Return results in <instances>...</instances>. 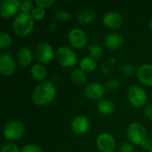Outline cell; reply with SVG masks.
<instances>
[{"label":"cell","instance_id":"1","mask_svg":"<svg viewBox=\"0 0 152 152\" xmlns=\"http://www.w3.org/2000/svg\"><path fill=\"white\" fill-rule=\"evenodd\" d=\"M57 94L55 86L51 81H44L35 87L32 92V102L37 106L47 105L52 102Z\"/></svg>","mask_w":152,"mask_h":152},{"label":"cell","instance_id":"2","mask_svg":"<svg viewBox=\"0 0 152 152\" xmlns=\"http://www.w3.org/2000/svg\"><path fill=\"white\" fill-rule=\"evenodd\" d=\"M35 20L30 13L19 12L13 19L12 28L14 34L20 37H27L33 31Z\"/></svg>","mask_w":152,"mask_h":152},{"label":"cell","instance_id":"3","mask_svg":"<svg viewBox=\"0 0 152 152\" xmlns=\"http://www.w3.org/2000/svg\"><path fill=\"white\" fill-rule=\"evenodd\" d=\"M126 136L134 145L142 146L147 142V130L140 123H132L126 129Z\"/></svg>","mask_w":152,"mask_h":152},{"label":"cell","instance_id":"4","mask_svg":"<svg viewBox=\"0 0 152 152\" xmlns=\"http://www.w3.org/2000/svg\"><path fill=\"white\" fill-rule=\"evenodd\" d=\"M55 56L59 64L63 68H72L78 62L77 53L69 46H61L57 49Z\"/></svg>","mask_w":152,"mask_h":152},{"label":"cell","instance_id":"5","mask_svg":"<svg viewBox=\"0 0 152 152\" xmlns=\"http://www.w3.org/2000/svg\"><path fill=\"white\" fill-rule=\"evenodd\" d=\"M25 133V126L20 120H11L7 122L3 128L4 137L8 141H17L22 137Z\"/></svg>","mask_w":152,"mask_h":152},{"label":"cell","instance_id":"6","mask_svg":"<svg viewBox=\"0 0 152 152\" xmlns=\"http://www.w3.org/2000/svg\"><path fill=\"white\" fill-rule=\"evenodd\" d=\"M127 98L132 106L139 109L143 107L148 101L146 91L140 86H132L127 92Z\"/></svg>","mask_w":152,"mask_h":152},{"label":"cell","instance_id":"7","mask_svg":"<svg viewBox=\"0 0 152 152\" xmlns=\"http://www.w3.org/2000/svg\"><path fill=\"white\" fill-rule=\"evenodd\" d=\"M34 55L39 63L45 64L50 62L53 59L55 53L53 46L50 44L44 42L37 45L34 50Z\"/></svg>","mask_w":152,"mask_h":152},{"label":"cell","instance_id":"8","mask_svg":"<svg viewBox=\"0 0 152 152\" xmlns=\"http://www.w3.org/2000/svg\"><path fill=\"white\" fill-rule=\"evenodd\" d=\"M68 40L73 47L82 49L86 47L88 43V36L83 29L74 28L68 33Z\"/></svg>","mask_w":152,"mask_h":152},{"label":"cell","instance_id":"9","mask_svg":"<svg viewBox=\"0 0 152 152\" xmlns=\"http://www.w3.org/2000/svg\"><path fill=\"white\" fill-rule=\"evenodd\" d=\"M96 147L100 152H114L117 148V142L112 134L102 133L96 138Z\"/></svg>","mask_w":152,"mask_h":152},{"label":"cell","instance_id":"10","mask_svg":"<svg viewBox=\"0 0 152 152\" xmlns=\"http://www.w3.org/2000/svg\"><path fill=\"white\" fill-rule=\"evenodd\" d=\"M20 1L19 0H3L0 3V15L4 19L15 17L20 12Z\"/></svg>","mask_w":152,"mask_h":152},{"label":"cell","instance_id":"11","mask_svg":"<svg viewBox=\"0 0 152 152\" xmlns=\"http://www.w3.org/2000/svg\"><path fill=\"white\" fill-rule=\"evenodd\" d=\"M106 93V88L103 85L98 82H92L87 84L84 88L85 95L94 101H100L103 98Z\"/></svg>","mask_w":152,"mask_h":152},{"label":"cell","instance_id":"12","mask_svg":"<svg viewBox=\"0 0 152 152\" xmlns=\"http://www.w3.org/2000/svg\"><path fill=\"white\" fill-rule=\"evenodd\" d=\"M103 25L110 29H118L124 23L123 15L117 11H110L106 12L102 17Z\"/></svg>","mask_w":152,"mask_h":152},{"label":"cell","instance_id":"13","mask_svg":"<svg viewBox=\"0 0 152 152\" xmlns=\"http://www.w3.org/2000/svg\"><path fill=\"white\" fill-rule=\"evenodd\" d=\"M15 61L13 57L7 52L0 54V73L4 77H10L15 71Z\"/></svg>","mask_w":152,"mask_h":152},{"label":"cell","instance_id":"14","mask_svg":"<svg viewBox=\"0 0 152 152\" xmlns=\"http://www.w3.org/2000/svg\"><path fill=\"white\" fill-rule=\"evenodd\" d=\"M72 131L77 135H83L86 134L90 128L89 119L83 115H78L75 117L70 124Z\"/></svg>","mask_w":152,"mask_h":152},{"label":"cell","instance_id":"15","mask_svg":"<svg viewBox=\"0 0 152 152\" xmlns=\"http://www.w3.org/2000/svg\"><path fill=\"white\" fill-rule=\"evenodd\" d=\"M136 76L142 85L152 86V64H142L136 70Z\"/></svg>","mask_w":152,"mask_h":152},{"label":"cell","instance_id":"16","mask_svg":"<svg viewBox=\"0 0 152 152\" xmlns=\"http://www.w3.org/2000/svg\"><path fill=\"white\" fill-rule=\"evenodd\" d=\"M34 56H35L34 53L32 52L30 48L26 47V46L20 47L18 50L17 54H16L17 63L19 64V66L22 68H26L31 64Z\"/></svg>","mask_w":152,"mask_h":152},{"label":"cell","instance_id":"17","mask_svg":"<svg viewBox=\"0 0 152 152\" xmlns=\"http://www.w3.org/2000/svg\"><path fill=\"white\" fill-rule=\"evenodd\" d=\"M124 42L123 36L119 33H110L105 37L103 43L107 49L110 51H116L119 49Z\"/></svg>","mask_w":152,"mask_h":152},{"label":"cell","instance_id":"18","mask_svg":"<svg viewBox=\"0 0 152 152\" xmlns=\"http://www.w3.org/2000/svg\"><path fill=\"white\" fill-rule=\"evenodd\" d=\"M96 108L97 110L103 116H111L116 109L114 102L109 99H102L97 102Z\"/></svg>","mask_w":152,"mask_h":152},{"label":"cell","instance_id":"19","mask_svg":"<svg viewBox=\"0 0 152 152\" xmlns=\"http://www.w3.org/2000/svg\"><path fill=\"white\" fill-rule=\"evenodd\" d=\"M76 19L78 23L82 25H87L94 21L95 19V13L89 8H82L77 12Z\"/></svg>","mask_w":152,"mask_h":152},{"label":"cell","instance_id":"20","mask_svg":"<svg viewBox=\"0 0 152 152\" xmlns=\"http://www.w3.org/2000/svg\"><path fill=\"white\" fill-rule=\"evenodd\" d=\"M30 73H31L32 77L36 81H38L40 83L45 81V78L47 77V75H48L47 69L45 68L44 64H41V63L34 64L30 69Z\"/></svg>","mask_w":152,"mask_h":152},{"label":"cell","instance_id":"21","mask_svg":"<svg viewBox=\"0 0 152 152\" xmlns=\"http://www.w3.org/2000/svg\"><path fill=\"white\" fill-rule=\"evenodd\" d=\"M69 77H70L71 82L74 85L79 86H84L87 81V74H86V72L82 70L80 68L74 69L70 72Z\"/></svg>","mask_w":152,"mask_h":152},{"label":"cell","instance_id":"22","mask_svg":"<svg viewBox=\"0 0 152 152\" xmlns=\"http://www.w3.org/2000/svg\"><path fill=\"white\" fill-rule=\"evenodd\" d=\"M96 67H97L96 60L93 59L90 56L83 57L79 61V68L86 73H90V72L94 71Z\"/></svg>","mask_w":152,"mask_h":152},{"label":"cell","instance_id":"23","mask_svg":"<svg viewBox=\"0 0 152 152\" xmlns=\"http://www.w3.org/2000/svg\"><path fill=\"white\" fill-rule=\"evenodd\" d=\"M88 53H89V56L94 60H99L103 55L102 47L101 45H99L98 44H95V43L90 44L88 45Z\"/></svg>","mask_w":152,"mask_h":152},{"label":"cell","instance_id":"24","mask_svg":"<svg viewBox=\"0 0 152 152\" xmlns=\"http://www.w3.org/2000/svg\"><path fill=\"white\" fill-rule=\"evenodd\" d=\"M12 45V37L6 31L0 32V49L4 50Z\"/></svg>","mask_w":152,"mask_h":152},{"label":"cell","instance_id":"25","mask_svg":"<svg viewBox=\"0 0 152 152\" xmlns=\"http://www.w3.org/2000/svg\"><path fill=\"white\" fill-rule=\"evenodd\" d=\"M30 15L32 16L34 20H41L45 16V10L36 5V6H34L33 10L31 11Z\"/></svg>","mask_w":152,"mask_h":152},{"label":"cell","instance_id":"26","mask_svg":"<svg viewBox=\"0 0 152 152\" xmlns=\"http://www.w3.org/2000/svg\"><path fill=\"white\" fill-rule=\"evenodd\" d=\"M34 5L33 3L30 0H23L20 1V12L22 13H30L31 11L33 10Z\"/></svg>","mask_w":152,"mask_h":152},{"label":"cell","instance_id":"27","mask_svg":"<svg viewBox=\"0 0 152 152\" xmlns=\"http://www.w3.org/2000/svg\"><path fill=\"white\" fill-rule=\"evenodd\" d=\"M54 17H55L57 20L66 21V20H69L71 18V13H70L69 12H68L67 10L59 9V10H57V11L55 12Z\"/></svg>","mask_w":152,"mask_h":152},{"label":"cell","instance_id":"28","mask_svg":"<svg viewBox=\"0 0 152 152\" xmlns=\"http://www.w3.org/2000/svg\"><path fill=\"white\" fill-rule=\"evenodd\" d=\"M0 152H20V150L16 144L7 142L2 145Z\"/></svg>","mask_w":152,"mask_h":152},{"label":"cell","instance_id":"29","mask_svg":"<svg viewBox=\"0 0 152 152\" xmlns=\"http://www.w3.org/2000/svg\"><path fill=\"white\" fill-rule=\"evenodd\" d=\"M120 71L126 76H130L132 74L134 73L135 69L134 66L131 63H124L121 67H120Z\"/></svg>","mask_w":152,"mask_h":152},{"label":"cell","instance_id":"30","mask_svg":"<svg viewBox=\"0 0 152 152\" xmlns=\"http://www.w3.org/2000/svg\"><path fill=\"white\" fill-rule=\"evenodd\" d=\"M55 3H56L55 0H36L35 1V4L37 6L41 7L45 10L53 6Z\"/></svg>","mask_w":152,"mask_h":152},{"label":"cell","instance_id":"31","mask_svg":"<svg viewBox=\"0 0 152 152\" xmlns=\"http://www.w3.org/2000/svg\"><path fill=\"white\" fill-rule=\"evenodd\" d=\"M20 152H43V150L39 146L33 144V143H30V144L25 145L20 150Z\"/></svg>","mask_w":152,"mask_h":152},{"label":"cell","instance_id":"32","mask_svg":"<svg viewBox=\"0 0 152 152\" xmlns=\"http://www.w3.org/2000/svg\"><path fill=\"white\" fill-rule=\"evenodd\" d=\"M106 87L109 90H116L119 87V81L116 78H111L106 83Z\"/></svg>","mask_w":152,"mask_h":152},{"label":"cell","instance_id":"33","mask_svg":"<svg viewBox=\"0 0 152 152\" xmlns=\"http://www.w3.org/2000/svg\"><path fill=\"white\" fill-rule=\"evenodd\" d=\"M118 150L119 152H134V147L131 142H124Z\"/></svg>","mask_w":152,"mask_h":152},{"label":"cell","instance_id":"34","mask_svg":"<svg viewBox=\"0 0 152 152\" xmlns=\"http://www.w3.org/2000/svg\"><path fill=\"white\" fill-rule=\"evenodd\" d=\"M144 115L146 118L152 121V104H149L144 109Z\"/></svg>","mask_w":152,"mask_h":152},{"label":"cell","instance_id":"35","mask_svg":"<svg viewBox=\"0 0 152 152\" xmlns=\"http://www.w3.org/2000/svg\"><path fill=\"white\" fill-rule=\"evenodd\" d=\"M142 148L149 152H152V140H147V142L142 145Z\"/></svg>","mask_w":152,"mask_h":152},{"label":"cell","instance_id":"36","mask_svg":"<svg viewBox=\"0 0 152 152\" xmlns=\"http://www.w3.org/2000/svg\"><path fill=\"white\" fill-rule=\"evenodd\" d=\"M56 28V25H55V22H51L49 24V28H51L52 30H53L54 28Z\"/></svg>","mask_w":152,"mask_h":152},{"label":"cell","instance_id":"37","mask_svg":"<svg viewBox=\"0 0 152 152\" xmlns=\"http://www.w3.org/2000/svg\"><path fill=\"white\" fill-rule=\"evenodd\" d=\"M150 28H151V30L152 32V20H151V22H150Z\"/></svg>","mask_w":152,"mask_h":152}]
</instances>
